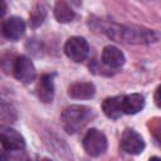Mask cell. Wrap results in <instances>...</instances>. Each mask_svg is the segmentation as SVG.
I'll return each instance as SVG.
<instances>
[{
  "label": "cell",
  "mask_w": 161,
  "mask_h": 161,
  "mask_svg": "<svg viewBox=\"0 0 161 161\" xmlns=\"http://www.w3.org/2000/svg\"><path fill=\"white\" fill-rule=\"evenodd\" d=\"M42 161H52V160H50V158H43Z\"/></svg>",
  "instance_id": "22"
},
{
  "label": "cell",
  "mask_w": 161,
  "mask_h": 161,
  "mask_svg": "<svg viewBox=\"0 0 161 161\" xmlns=\"http://www.w3.org/2000/svg\"><path fill=\"white\" fill-rule=\"evenodd\" d=\"M83 147L89 156L97 157L107 150V138L97 128H91L83 138Z\"/></svg>",
  "instance_id": "3"
},
{
  "label": "cell",
  "mask_w": 161,
  "mask_h": 161,
  "mask_svg": "<svg viewBox=\"0 0 161 161\" xmlns=\"http://www.w3.org/2000/svg\"><path fill=\"white\" fill-rule=\"evenodd\" d=\"M3 31L5 39L19 40L25 33V23L19 16H11L3 23Z\"/></svg>",
  "instance_id": "8"
},
{
  "label": "cell",
  "mask_w": 161,
  "mask_h": 161,
  "mask_svg": "<svg viewBox=\"0 0 161 161\" xmlns=\"http://www.w3.org/2000/svg\"><path fill=\"white\" fill-rule=\"evenodd\" d=\"M54 16L59 23H69L74 19V10L65 1H57L54 5Z\"/></svg>",
  "instance_id": "14"
},
{
  "label": "cell",
  "mask_w": 161,
  "mask_h": 161,
  "mask_svg": "<svg viewBox=\"0 0 161 161\" xmlns=\"http://www.w3.org/2000/svg\"><path fill=\"white\" fill-rule=\"evenodd\" d=\"M0 141L9 151H21L25 147L24 137L16 130L6 125L0 126Z\"/></svg>",
  "instance_id": "7"
},
{
  "label": "cell",
  "mask_w": 161,
  "mask_h": 161,
  "mask_svg": "<svg viewBox=\"0 0 161 161\" xmlns=\"http://www.w3.org/2000/svg\"><path fill=\"white\" fill-rule=\"evenodd\" d=\"M103 31L109 38L117 42H123L130 44H147L156 42L158 39V35L155 31L140 26H125V25L111 24L107 28H104Z\"/></svg>",
  "instance_id": "1"
},
{
  "label": "cell",
  "mask_w": 161,
  "mask_h": 161,
  "mask_svg": "<svg viewBox=\"0 0 161 161\" xmlns=\"http://www.w3.org/2000/svg\"><path fill=\"white\" fill-rule=\"evenodd\" d=\"M10 158V153L9 150L3 145V142L0 141V161H9Z\"/></svg>",
  "instance_id": "17"
},
{
  "label": "cell",
  "mask_w": 161,
  "mask_h": 161,
  "mask_svg": "<svg viewBox=\"0 0 161 161\" xmlns=\"http://www.w3.org/2000/svg\"><path fill=\"white\" fill-rule=\"evenodd\" d=\"M145 106V97L140 93H131L122 98V111L126 114H135Z\"/></svg>",
  "instance_id": "12"
},
{
  "label": "cell",
  "mask_w": 161,
  "mask_h": 161,
  "mask_svg": "<svg viewBox=\"0 0 161 161\" xmlns=\"http://www.w3.org/2000/svg\"><path fill=\"white\" fill-rule=\"evenodd\" d=\"M121 147L125 152L131 155H138L145 148V141L140 133L135 130L127 128L123 131L121 137Z\"/></svg>",
  "instance_id": "6"
},
{
  "label": "cell",
  "mask_w": 161,
  "mask_h": 161,
  "mask_svg": "<svg viewBox=\"0 0 161 161\" xmlns=\"http://www.w3.org/2000/svg\"><path fill=\"white\" fill-rule=\"evenodd\" d=\"M13 73L15 78L21 83H31L36 75V70L33 62L25 55H20L16 58Z\"/></svg>",
  "instance_id": "5"
},
{
  "label": "cell",
  "mask_w": 161,
  "mask_h": 161,
  "mask_svg": "<svg viewBox=\"0 0 161 161\" xmlns=\"http://www.w3.org/2000/svg\"><path fill=\"white\" fill-rule=\"evenodd\" d=\"M36 94L44 103H50L54 98V80L52 74H43L36 84Z\"/></svg>",
  "instance_id": "9"
},
{
  "label": "cell",
  "mask_w": 161,
  "mask_h": 161,
  "mask_svg": "<svg viewBox=\"0 0 161 161\" xmlns=\"http://www.w3.org/2000/svg\"><path fill=\"white\" fill-rule=\"evenodd\" d=\"M158 93H160V87L156 89V93H155V102L157 106H160V101H158Z\"/></svg>",
  "instance_id": "19"
},
{
  "label": "cell",
  "mask_w": 161,
  "mask_h": 161,
  "mask_svg": "<svg viewBox=\"0 0 161 161\" xmlns=\"http://www.w3.org/2000/svg\"><path fill=\"white\" fill-rule=\"evenodd\" d=\"M122 98L123 96H114V97H109L106 98L102 103V109L103 113L112 119H117L123 114L122 111Z\"/></svg>",
  "instance_id": "13"
},
{
  "label": "cell",
  "mask_w": 161,
  "mask_h": 161,
  "mask_svg": "<svg viewBox=\"0 0 161 161\" xmlns=\"http://www.w3.org/2000/svg\"><path fill=\"white\" fill-rule=\"evenodd\" d=\"M102 60L106 65L111 68H119L125 64L126 58L121 49H118L114 45H107L102 52Z\"/></svg>",
  "instance_id": "10"
},
{
  "label": "cell",
  "mask_w": 161,
  "mask_h": 161,
  "mask_svg": "<svg viewBox=\"0 0 161 161\" xmlns=\"http://www.w3.org/2000/svg\"><path fill=\"white\" fill-rule=\"evenodd\" d=\"M6 9H8V6H6V3H5V1H3V0H0V18L5 15V13H6Z\"/></svg>",
  "instance_id": "18"
},
{
  "label": "cell",
  "mask_w": 161,
  "mask_h": 161,
  "mask_svg": "<svg viewBox=\"0 0 161 161\" xmlns=\"http://www.w3.org/2000/svg\"><path fill=\"white\" fill-rule=\"evenodd\" d=\"M5 39V35H4V31H3V24H0V43H3Z\"/></svg>",
  "instance_id": "20"
},
{
  "label": "cell",
  "mask_w": 161,
  "mask_h": 161,
  "mask_svg": "<svg viewBox=\"0 0 161 161\" xmlns=\"http://www.w3.org/2000/svg\"><path fill=\"white\" fill-rule=\"evenodd\" d=\"M64 53L70 60L79 63L88 57L89 45L82 36H72L64 44Z\"/></svg>",
  "instance_id": "4"
},
{
  "label": "cell",
  "mask_w": 161,
  "mask_h": 161,
  "mask_svg": "<svg viewBox=\"0 0 161 161\" xmlns=\"http://www.w3.org/2000/svg\"><path fill=\"white\" fill-rule=\"evenodd\" d=\"M150 161H160V158H158V157H156V156H153V157H151V158H150Z\"/></svg>",
  "instance_id": "21"
},
{
  "label": "cell",
  "mask_w": 161,
  "mask_h": 161,
  "mask_svg": "<svg viewBox=\"0 0 161 161\" xmlns=\"http://www.w3.org/2000/svg\"><path fill=\"white\" fill-rule=\"evenodd\" d=\"M92 117H93L92 108L82 104H73L63 111L62 123L68 133H75L77 131L82 130L91 121Z\"/></svg>",
  "instance_id": "2"
},
{
  "label": "cell",
  "mask_w": 161,
  "mask_h": 161,
  "mask_svg": "<svg viewBox=\"0 0 161 161\" xmlns=\"http://www.w3.org/2000/svg\"><path fill=\"white\" fill-rule=\"evenodd\" d=\"M45 16H47V11H45V8L42 5V4H36L31 11H30V15H29V24L31 28H38L43 24V21L45 20Z\"/></svg>",
  "instance_id": "15"
},
{
  "label": "cell",
  "mask_w": 161,
  "mask_h": 161,
  "mask_svg": "<svg viewBox=\"0 0 161 161\" xmlns=\"http://www.w3.org/2000/svg\"><path fill=\"white\" fill-rule=\"evenodd\" d=\"M96 87L91 82H77L68 89V94L74 99H89L94 96Z\"/></svg>",
  "instance_id": "11"
},
{
  "label": "cell",
  "mask_w": 161,
  "mask_h": 161,
  "mask_svg": "<svg viewBox=\"0 0 161 161\" xmlns=\"http://www.w3.org/2000/svg\"><path fill=\"white\" fill-rule=\"evenodd\" d=\"M0 119L5 122H14L16 119V111L11 103L0 97Z\"/></svg>",
  "instance_id": "16"
}]
</instances>
